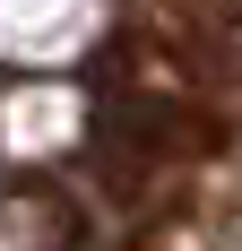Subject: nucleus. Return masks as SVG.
<instances>
[{"label":"nucleus","instance_id":"obj_1","mask_svg":"<svg viewBox=\"0 0 242 251\" xmlns=\"http://www.w3.org/2000/svg\"><path fill=\"white\" fill-rule=\"evenodd\" d=\"M9 217H18V251H78V234H87V217H78L52 182L18 191V200H9Z\"/></svg>","mask_w":242,"mask_h":251}]
</instances>
